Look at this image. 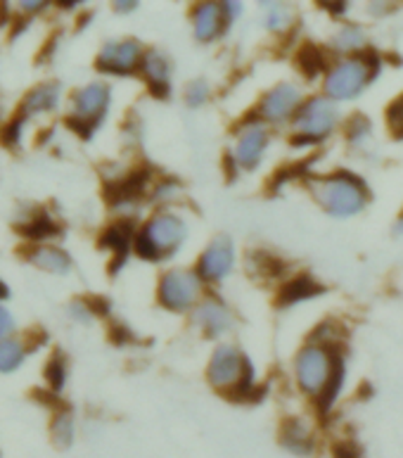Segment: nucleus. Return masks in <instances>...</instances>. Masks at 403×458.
<instances>
[{"mask_svg":"<svg viewBox=\"0 0 403 458\" xmlns=\"http://www.w3.org/2000/svg\"><path fill=\"white\" fill-rule=\"evenodd\" d=\"M311 192L332 216H354L365 207V185L351 174L311 181Z\"/></svg>","mask_w":403,"mask_h":458,"instance_id":"f257e3e1","label":"nucleus"},{"mask_svg":"<svg viewBox=\"0 0 403 458\" xmlns=\"http://www.w3.org/2000/svg\"><path fill=\"white\" fill-rule=\"evenodd\" d=\"M185 224L173 214H159L152 221H147V226L138 233L136 238V252L143 257V259L159 261L166 259L176 254V250L181 247V242L185 240Z\"/></svg>","mask_w":403,"mask_h":458,"instance_id":"f03ea898","label":"nucleus"},{"mask_svg":"<svg viewBox=\"0 0 403 458\" xmlns=\"http://www.w3.org/2000/svg\"><path fill=\"white\" fill-rule=\"evenodd\" d=\"M209 380L219 390L247 392V387H252V369L238 347L223 344L209 361Z\"/></svg>","mask_w":403,"mask_h":458,"instance_id":"7ed1b4c3","label":"nucleus"},{"mask_svg":"<svg viewBox=\"0 0 403 458\" xmlns=\"http://www.w3.org/2000/svg\"><path fill=\"white\" fill-rule=\"evenodd\" d=\"M335 363L337 354H332L330 349L318 347V344H308V347L301 349L297 361H294L301 390L308 392V394H323L325 385L332 377Z\"/></svg>","mask_w":403,"mask_h":458,"instance_id":"20e7f679","label":"nucleus"},{"mask_svg":"<svg viewBox=\"0 0 403 458\" xmlns=\"http://www.w3.org/2000/svg\"><path fill=\"white\" fill-rule=\"evenodd\" d=\"M107 107H110V89L105 83H90L74 96V114L69 116V126L83 138H90L97 123L103 122Z\"/></svg>","mask_w":403,"mask_h":458,"instance_id":"39448f33","label":"nucleus"},{"mask_svg":"<svg viewBox=\"0 0 403 458\" xmlns=\"http://www.w3.org/2000/svg\"><path fill=\"white\" fill-rule=\"evenodd\" d=\"M375 60H344L325 79V93L335 100H351L375 76Z\"/></svg>","mask_w":403,"mask_h":458,"instance_id":"423d86ee","label":"nucleus"},{"mask_svg":"<svg viewBox=\"0 0 403 458\" xmlns=\"http://www.w3.org/2000/svg\"><path fill=\"white\" fill-rule=\"evenodd\" d=\"M335 105L325 100V98H314L311 103L301 107V112L294 119V129H297V136H294L297 140H294V145L318 143L325 136H330V131L335 129Z\"/></svg>","mask_w":403,"mask_h":458,"instance_id":"0eeeda50","label":"nucleus"},{"mask_svg":"<svg viewBox=\"0 0 403 458\" xmlns=\"http://www.w3.org/2000/svg\"><path fill=\"white\" fill-rule=\"evenodd\" d=\"M199 294V276L185 268L169 271L159 281V301L172 311H185L192 307V301Z\"/></svg>","mask_w":403,"mask_h":458,"instance_id":"6e6552de","label":"nucleus"},{"mask_svg":"<svg viewBox=\"0 0 403 458\" xmlns=\"http://www.w3.org/2000/svg\"><path fill=\"white\" fill-rule=\"evenodd\" d=\"M232 259H235V252H232L231 238L219 235V238L209 242L202 259H199V276L206 278V281H221V278H226L231 274Z\"/></svg>","mask_w":403,"mask_h":458,"instance_id":"1a4fd4ad","label":"nucleus"},{"mask_svg":"<svg viewBox=\"0 0 403 458\" xmlns=\"http://www.w3.org/2000/svg\"><path fill=\"white\" fill-rule=\"evenodd\" d=\"M140 60V46L136 41L107 43L97 57V67L110 74H130Z\"/></svg>","mask_w":403,"mask_h":458,"instance_id":"9d476101","label":"nucleus"},{"mask_svg":"<svg viewBox=\"0 0 403 458\" xmlns=\"http://www.w3.org/2000/svg\"><path fill=\"white\" fill-rule=\"evenodd\" d=\"M301 103V90L294 83H278L273 90H268L264 103H261V114L268 122H285L288 116L294 114V110Z\"/></svg>","mask_w":403,"mask_h":458,"instance_id":"9b49d317","label":"nucleus"},{"mask_svg":"<svg viewBox=\"0 0 403 458\" xmlns=\"http://www.w3.org/2000/svg\"><path fill=\"white\" fill-rule=\"evenodd\" d=\"M268 145V133L259 122L245 123V129L239 131L238 136V148H235V159L238 165L245 169H254L261 162V155L266 150Z\"/></svg>","mask_w":403,"mask_h":458,"instance_id":"f8f14e48","label":"nucleus"},{"mask_svg":"<svg viewBox=\"0 0 403 458\" xmlns=\"http://www.w3.org/2000/svg\"><path fill=\"white\" fill-rule=\"evenodd\" d=\"M228 21V10L221 3H202L195 10V36L197 41H214L223 31Z\"/></svg>","mask_w":403,"mask_h":458,"instance_id":"ddd939ff","label":"nucleus"},{"mask_svg":"<svg viewBox=\"0 0 403 458\" xmlns=\"http://www.w3.org/2000/svg\"><path fill=\"white\" fill-rule=\"evenodd\" d=\"M197 323L205 328V333L209 335H223L228 333L232 326L231 311L226 309V304H221L219 300H206L202 307L197 309V314H195Z\"/></svg>","mask_w":403,"mask_h":458,"instance_id":"4468645a","label":"nucleus"},{"mask_svg":"<svg viewBox=\"0 0 403 458\" xmlns=\"http://www.w3.org/2000/svg\"><path fill=\"white\" fill-rule=\"evenodd\" d=\"M140 67H143L145 79L150 81L152 93L164 98L169 93V60L157 50H150L140 62Z\"/></svg>","mask_w":403,"mask_h":458,"instance_id":"2eb2a0df","label":"nucleus"},{"mask_svg":"<svg viewBox=\"0 0 403 458\" xmlns=\"http://www.w3.org/2000/svg\"><path fill=\"white\" fill-rule=\"evenodd\" d=\"M282 446L297 456H311L314 454V437L301 420H288L282 425Z\"/></svg>","mask_w":403,"mask_h":458,"instance_id":"dca6fc26","label":"nucleus"},{"mask_svg":"<svg viewBox=\"0 0 403 458\" xmlns=\"http://www.w3.org/2000/svg\"><path fill=\"white\" fill-rule=\"evenodd\" d=\"M29 261L41 271H50V274H67L71 268L67 254L62 250H55V247H36L29 252Z\"/></svg>","mask_w":403,"mask_h":458,"instance_id":"f3484780","label":"nucleus"},{"mask_svg":"<svg viewBox=\"0 0 403 458\" xmlns=\"http://www.w3.org/2000/svg\"><path fill=\"white\" fill-rule=\"evenodd\" d=\"M57 96H60V89L55 83H46V86H38L36 90H31L24 100V112L21 114H36V112L55 110Z\"/></svg>","mask_w":403,"mask_h":458,"instance_id":"a211bd4d","label":"nucleus"},{"mask_svg":"<svg viewBox=\"0 0 403 458\" xmlns=\"http://www.w3.org/2000/svg\"><path fill=\"white\" fill-rule=\"evenodd\" d=\"M130 240H133V226H130L129 221H119V224L105 231L103 245L110 247L114 254H119V264H122L123 257L129 254Z\"/></svg>","mask_w":403,"mask_h":458,"instance_id":"6ab92c4d","label":"nucleus"},{"mask_svg":"<svg viewBox=\"0 0 403 458\" xmlns=\"http://www.w3.org/2000/svg\"><path fill=\"white\" fill-rule=\"evenodd\" d=\"M318 293H323V287L318 285L314 278L299 276V278H294V281H290L288 285L282 287L281 301L282 304H292V301H301V300H308V297H315Z\"/></svg>","mask_w":403,"mask_h":458,"instance_id":"aec40b11","label":"nucleus"},{"mask_svg":"<svg viewBox=\"0 0 403 458\" xmlns=\"http://www.w3.org/2000/svg\"><path fill=\"white\" fill-rule=\"evenodd\" d=\"M145 183H147V174H130L126 181L116 183L110 191V199L114 202H129V199H136L140 192H143Z\"/></svg>","mask_w":403,"mask_h":458,"instance_id":"412c9836","label":"nucleus"},{"mask_svg":"<svg viewBox=\"0 0 403 458\" xmlns=\"http://www.w3.org/2000/svg\"><path fill=\"white\" fill-rule=\"evenodd\" d=\"M363 43H365V34H363V29L356 27V24L342 27L337 31L335 38H332V46H335L337 50H344V53L361 48Z\"/></svg>","mask_w":403,"mask_h":458,"instance_id":"4be33fe9","label":"nucleus"},{"mask_svg":"<svg viewBox=\"0 0 403 458\" xmlns=\"http://www.w3.org/2000/svg\"><path fill=\"white\" fill-rule=\"evenodd\" d=\"M342 383H344V366H342V361H340V356H337L332 377H330L328 385H325V390H323V394H321V409L323 411H330V406L335 403L337 394H340V390H342Z\"/></svg>","mask_w":403,"mask_h":458,"instance_id":"5701e85b","label":"nucleus"},{"mask_svg":"<svg viewBox=\"0 0 403 458\" xmlns=\"http://www.w3.org/2000/svg\"><path fill=\"white\" fill-rule=\"evenodd\" d=\"M21 231H24V235H29V238L43 240V238H50V235H57L60 228L53 224V219H50L48 214H38V216H34V219L29 221L27 226L21 228Z\"/></svg>","mask_w":403,"mask_h":458,"instance_id":"b1692460","label":"nucleus"},{"mask_svg":"<svg viewBox=\"0 0 403 458\" xmlns=\"http://www.w3.org/2000/svg\"><path fill=\"white\" fill-rule=\"evenodd\" d=\"M24 359V347L20 343H3L0 344V373H13L20 369Z\"/></svg>","mask_w":403,"mask_h":458,"instance_id":"393cba45","label":"nucleus"},{"mask_svg":"<svg viewBox=\"0 0 403 458\" xmlns=\"http://www.w3.org/2000/svg\"><path fill=\"white\" fill-rule=\"evenodd\" d=\"M299 64L301 69L306 72V76H318L323 72V67H325V55H323L321 50L315 48V46H306V48L301 50L299 55Z\"/></svg>","mask_w":403,"mask_h":458,"instance_id":"a878e982","label":"nucleus"},{"mask_svg":"<svg viewBox=\"0 0 403 458\" xmlns=\"http://www.w3.org/2000/svg\"><path fill=\"white\" fill-rule=\"evenodd\" d=\"M53 437L57 439V445L67 446L71 445V437H74V425H71V416L69 413H60L53 423Z\"/></svg>","mask_w":403,"mask_h":458,"instance_id":"bb28decb","label":"nucleus"},{"mask_svg":"<svg viewBox=\"0 0 403 458\" xmlns=\"http://www.w3.org/2000/svg\"><path fill=\"white\" fill-rule=\"evenodd\" d=\"M290 17H292V14H290V10L282 5V3H271V5L266 7V24L271 29H275V31L290 27Z\"/></svg>","mask_w":403,"mask_h":458,"instance_id":"cd10ccee","label":"nucleus"},{"mask_svg":"<svg viewBox=\"0 0 403 458\" xmlns=\"http://www.w3.org/2000/svg\"><path fill=\"white\" fill-rule=\"evenodd\" d=\"M46 377H48V383L53 390H62V385H64V377H67V366H64V359L60 354L55 359H50L48 369H46Z\"/></svg>","mask_w":403,"mask_h":458,"instance_id":"c85d7f7f","label":"nucleus"},{"mask_svg":"<svg viewBox=\"0 0 403 458\" xmlns=\"http://www.w3.org/2000/svg\"><path fill=\"white\" fill-rule=\"evenodd\" d=\"M387 122H390L391 133L403 138V96L387 110Z\"/></svg>","mask_w":403,"mask_h":458,"instance_id":"c756f323","label":"nucleus"},{"mask_svg":"<svg viewBox=\"0 0 403 458\" xmlns=\"http://www.w3.org/2000/svg\"><path fill=\"white\" fill-rule=\"evenodd\" d=\"M185 98H188V105H192V107H199V105H205L206 98H209V86H206L205 81H192L190 86H188V93H185Z\"/></svg>","mask_w":403,"mask_h":458,"instance_id":"7c9ffc66","label":"nucleus"},{"mask_svg":"<svg viewBox=\"0 0 403 458\" xmlns=\"http://www.w3.org/2000/svg\"><path fill=\"white\" fill-rule=\"evenodd\" d=\"M348 136L354 143H365L370 136V123L365 122V116H354V123L348 126Z\"/></svg>","mask_w":403,"mask_h":458,"instance_id":"2f4dec72","label":"nucleus"},{"mask_svg":"<svg viewBox=\"0 0 403 458\" xmlns=\"http://www.w3.org/2000/svg\"><path fill=\"white\" fill-rule=\"evenodd\" d=\"M13 328H14L13 316L7 314V309L0 307V337H5L7 333H13Z\"/></svg>","mask_w":403,"mask_h":458,"instance_id":"473e14b6","label":"nucleus"},{"mask_svg":"<svg viewBox=\"0 0 403 458\" xmlns=\"http://www.w3.org/2000/svg\"><path fill=\"white\" fill-rule=\"evenodd\" d=\"M335 458H361V452L354 445L344 442V445H340L335 449Z\"/></svg>","mask_w":403,"mask_h":458,"instance_id":"72a5a7b5","label":"nucleus"},{"mask_svg":"<svg viewBox=\"0 0 403 458\" xmlns=\"http://www.w3.org/2000/svg\"><path fill=\"white\" fill-rule=\"evenodd\" d=\"M325 7L332 10V13H344V10H347V3H325Z\"/></svg>","mask_w":403,"mask_h":458,"instance_id":"f704fd0d","label":"nucleus"},{"mask_svg":"<svg viewBox=\"0 0 403 458\" xmlns=\"http://www.w3.org/2000/svg\"><path fill=\"white\" fill-rule=\"evenodd\" d=\"M21 5H24V10H41L43 5H46V3H38V0H36V3H21Z\"/></svg>","mask_w":403,"mask_h":458,"instance_id":"c9c22d12","label":"nucleus"},{"mask_svg":"<svg viewBox=\"0 0 403 458\" xmlns=\"http://www.w3.org/2000/svg\"><path fill=\"white\" fill-rule=\"evenodd\" d=\"M136 7V3H116V10H122V13H126V10H133Z\"/></svg>","mask_w":403,"mask_h":458,"instance_id":"e433bc0d","label":"nucleus"},{"mask_svg":"<svg viewBox=\"0 0 403 458\" xmlns=\"http://www.w3.org/2000/svg\"><path fill=\"white\" fill-rule=\"evenodd\" d=\"M10 297V290H7V285L3 281H0V300H7Z\"/></svg>","mask_w":403,"mask_h":458,"instance_id":"4c0bfd02","label":"nucleus"},{"mask_svg":"<svg viewBox=\"0 0 403 458\" xmlns=\"http://www.w3.org/2000/svg\"><path fill=\"white\" fill-rule=\"evenodd\" d=\"M401 231H403V219L399 221V233H401Z\"/></svg>","mask_w":403,"mask_h":458,"instance_id":"58836bf2","label":"nucleus"}]
</instances>
